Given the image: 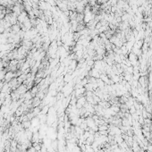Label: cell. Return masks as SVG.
<instances>
[{
    "instance_id": "6da1fadb",
    "label": "cell",
    "mask_w": 152,
    "mask_h": 152,
    "mask_svg": "<svg viewBox=\"0 0 152 152\" xmlns=\"http://www.w3.org/2000/svg\"><path fill=\"white\" fill-rule=\"evenodd\" d=\"M28 19H29L28 13L25 12V11H22V12L18 15V17H17V21H18V22L20 24H22L25 21H27Z\"/></svg>"
},
{
    "instance_id": "7a4b0ae2",
    "label": "cell",
    "mask_w": 152,
    "mask_h": 152,
    "mask_svg": "<svg viewBox=\"0 0 152 152\" xmlns=\"http://www.w3.org/2000/svg\"><path fill=\"white\" fill-rule=\"evenodd\" d=\"M14 76H15V73H14V72H11V71H8V72H6L5 75H4V80H5V82H10V81L13 79Z\"/></svg>"
},
{
    "instance_id": "3957f363",
    "label": "cell",
    "mask_w": 152,
    "mask_h": 152,
    "mask_svg": "<svg viewBox=\"0 0 152 152\" xmlns=\"http://www.w3.org/2000/svg\"><path fill=\"white\" fill-rule=\"evenodd\" d=\"M12 11H13V13H14L15 14H17V15H19L22 12V8L21 7L20 4H15L14 5H13V6Z\"/></svg>"
},
{
    "instance_id": "277c9868",
    "label": "cell",
    "mask_w": 152,
    "mask_h": 152,
    "mask_svg": "<svg viewBox=\"0 0 152 152\" xmlns=\"http://www.w3.org/2000/svg\"><path fill=\"white\" fill-rule=\"evenodd\" d=\"M23 125H24V127L29 128V127H30V125H31V123H30V122H25V123H23Z\"/></svg>"
}]
</instances>
